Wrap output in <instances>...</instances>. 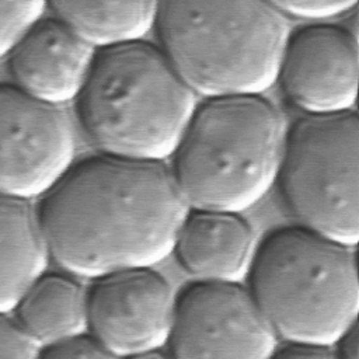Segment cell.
<instances>
[{"mask_svg": "<svg viewBox=\"0 0 359 359\" xmlns=\"http://www.w3.org/2000/svg\"><path fill=\"white\" fill-rule=\"evenodd\" d=\"M154 29L180 77L208 100L265 94L290 36L268 1H163Z\"/></svg>", "mask_w": 359, "mask_h": 359, "instance_id": "obj_2", "label": "cell"}, {"mask_svg": "<svg viewBox=\"0 0 359 359\" xmlns=\"http://www.w3.org/2000/svg\"><path fill=\"white\" fill-rule=\"evenodd\" d=\"M126 359H174L171 356V353L165 349H156V351H149V352H143Z\"/></svg>", "mask_w": 359, "mask_h": 359, "instance_id": "obj_22", "label": "cell"}, {"mask_svg": "<svg viewBox=\"0 0 359 359\" xmlns=\"http://www.w3.org/2000/svg\"><path fill=\"white\" fill-rule=\"evenodd\" d=\"M273 7L285 17L292 15L302 20H330L348 13H353L358 7L355 0H289V1H271Z\"/></svg>", "mask_w": 359, "mask_h": 359, "instance_id": "obj_17", "label": "cell"}, {"mask_svg": "<svg viewBox=\"0 0 359 359\" xmlns=\"http://www.w3.org/2000/svg\"><path fill=\"white\" fill-rule=\"evenodd\" d=\"M177 296L153 268L123 269L91 280L87 334L121 359L168 345Z\"/></svg>", "mask_w": 359, "mask_h": 359, "instance_id": "obj_9", "label": "cell"}, {"mask_svg": "<svg viewBox=\"0 0 359 359\" xmlns=\"http://www.w3.org/2000/svg\"><path fill=\"white\" fill-rule=\"evenodd\" d=\"M286 133L262 95L198 105L170 168L188 209L240 215L261 202L278 181Z\"/></svg>", "mask_w": 359, "mask_h": 359, "instance_id": "obj_4", "label": "cell"}, {"mask_svg": "<svg viewBox=\"0 0 359 359\" xmlns=\"http://www.w3.org/2000/svg\"><path fill=\"white\" fill-rule=\"evenodd\" d=\"M38 352L13 317L0 314V359H38Z\"/></svg>", "mask_w": 359, "mask_h": 359, "instance_id": "obj_19", "label": "cell"}, {"mask_svg": "<svg viewBox=\"0 0 359 359\" xmlns=\"http://www.w3.org/2000/svg\"><path fill=\"white\" fill-rule=\"evenodd\" d=\"M38 359H121L104 348L91 335L84 334L73 339L41 348Z\"/></svg>", "mask_w": 359, "mask_h": 359, "instance_id": "obj_18", "label": "cell"}, {"mask_svg": "<svg viewBox=\"0 0 359 359\" xmlns=\"http://www.w3.org/2000/svg\"><path fill=\"white\" fill-rule=\"evenodd\" d=\"M95 55L62 20L42 18L8 56L13 86L36 101L62 108L77 101Z\"/></svg>", "mask_w": 359, "mask_h": 359, "instance_id": "obj_11", "label": "cell"}, {"mask_svg": "<svg viewBox=\"0 0 359 359\" xmlns=\"http://www.w3.org/2000/svg\"><path fill=\"white\" fill-rule=\"evenodd\" d=\"M248 276L251 296L285 344L332 348L358 324L355 248L282 227L258 244Z\"/></svg>", "mask_w": 359, "mask_h": 359, "instance_id": "obj_5", "label": "cell"}, {"mask_svg": "<svg viewBox=\"0 0 359 359\" xmlns=\"http://www.w3.org/2000/svg\"><path fill=\"white\" fill-rule=\"evenodd\" d=\"M55 17L97 52L142 42L154 29L156 1H53Z\"/></svg>", "mask_w": 359, "mask_h": 359, "instance_id": "obj_15", "label": "cell"}, {"mask_svg": "<svg viewBox=\"0 0 359 359\" xmlns=\"http://www.w3.org/2000/svg\"><path fill=\"white\" fill-rule=\"evenodd\" d=\"M174 359H271L278 338L241 283L195 282L177 296Z\"/></svg>", "mask_w": 359, "mask_h": 359, "instance_id": "obj_8", "label": "cell"}, {"mask_svg": "<svg viewBox=\"0 0 359 359\" xmlns=\"http://www.w3.org/2000/svg\"><path fill=\"white\" fill-rule=\"evenodd\" d=\"M39 349L87 334V287L79 278L45 272L10 314Z\"/></svg>", "mask_w": 359, "mask_h": 359, "instance_id": "obj_13", "label": "cell"}, {"mask_svg": "<svg viewBox=\"0 0 359 359\" xmlns=\"http://www.w3.org/2000/svg\"><path fill=\"white\" fill-rule=\"evenodd\" d=\"M50 254L36 209L28 201L0 196V314H11L42 276Z\"/></svg>", "mask_w": 359, "mask_h": 359, "instance_id": "obj_14", "label": "cell"}, {"mask_svg": "<svg viewBox=\"0 0 359 359\" xmlns=\"http://www.w3.org/2000/svg\"><path fill=\"white\" fill-rule=\"evenodd\" d=\"M46 8L43 1H0V59L11 55Z\"/></svg>", "mask_w": 359, "mask_h": 359, "instance_id": "obj_16", "label": "cell"}, {"mask_svg": "<svg viewBox=\"0 0 359 359\" xmlns=\"http://www.w3.org/2000/svg\"><path fill=\"white\" fill-rule=\"evenodd\" d=\"M271 359H335L331 348L286 344L276 349Z\"/></svg>", "mask_w": 359, "mask_h": 359, "instance_id": "obj_20", "label": "cell"}, {"mask_svg": "<svg viewBox=\"0 0 359 359\" xmlns=\"http://www.w3.org/2000/svg\"><path fill=\"white\" fill-rule=\"evenodd\" d=\"M76 133L59 107L0 84V196L43 198L73 167Z\"/></svg>", "mask_w": 359, "mask_h": 359, "instance_id": "obj_7", "label": "cell"}, {"mask_svg": "<svg viewBox=\"0 0 359 359\" xmlns=\"http://www.w3.org/2000/svg\"><path fill=\"white\" fill-rule=\"evenodd\" d=\"M76 102L101 156L143 163L171 158L198 108L161 49L144 41L97 52Z\"/></svg>", "mask_w": 359, "mask_h": 359, "instance_id": "obj_3", "label": "cell"}, {"mask_svg": "<svg viewBox=\"0 0 359 359\" xmlns=\"http://www.w3.org/2000/svg\"><path fill=\"white\" fill-rule=\"evenodd\" d=\"M331 349L335 359H359L358 324L346 331Z\"/></svg>", "mask_w": 359, "mask_h": 359, "instance_id": "obj_21", "label": "cell"}, {"mask_svg": "<svg viewBox=\"0 0 359 359\" xmlns=\"http://www.w3.org/2000/svg\"><path fill=\"white\" fill-rule=\"evenodd\" d=\"M358 77L356 28L314 24L290 34L278 83L285 97L306 116L352 112Z\"/></svg>", "mask_w": 359, "mask_h": 359, "instance_id": "obj_10", "label": "cell"}, {"mask_svg": "<svg viewBox=\"0 0 359 359\" xmlns=\"http://www.w3.org/2000/svg\"><path fill=\"white\" fill-rule=\"evenodd\" d=\"M359 119L304 116L286 133L278 181L299 226L355 248L359 240Z\"/></svg>", "mask_w": 359, "mask_h": 359, "instance_id": "obj_6", "label": "cell"}, {"mask_svg": "<svg viewBox=\"0 0 359 359\" xmlns=\"http://www.w3.org/2000/svg\"><path fill=\"white\" fill-rule=\"evenodd\" d=\"M36 212L50 259L94 280L167 259L189 209L165 163L98 156L73 164Z\"/></svg>", "mask_w": 359, "mask_h": 359, "instance_id": "obj_1", "label": "cell"}, {"mask_svg": "<svg viewBox=\"0 0 359 359\" xmlns=\"http://www.w3.org/2000/svg\"><path fill=\"white\" fill-rule=\"evenodd\" d=\"M257 248L255 233L241 215L189 210L172 254L198 282L240 283L250 273Z\"/></svg>", "mask_w": 359, "mask_h": 359, "instance_id": "obj_12", "label": "cell"}]
</instances>
